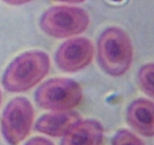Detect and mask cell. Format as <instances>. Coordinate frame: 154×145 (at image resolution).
<instances>
[{"label": "cell", "instance_id": "15", "mask_svg": "<svg viewBox=\"0 0 154 145\" xmlns=\"http://www.w3.org/2000/svg\"><path fill=\"white\" fill-rule=\"evenodd\" d=\"M1 101H2V94H1V92H0V104H1Z\"/></svg>", "mask_w": 154, "mask_h": 145}, {"label": "cell", "instance_id": "13", "mask_svg": "<svg viewBox=\"0 0 154 145\" xmlns=\"http://www.w3.org/2000/svg\"><path fill=\"white\" fill-rule=\"evenodd\" d=\"M2 1L7 4L11 5H20L29 2L32 0H2Z\"/></svg>", "mask_w": 154, "mask_h": 145}, {"label": "cell", "instance_id": "14", "mask_svg": "<svg viewBox=\"0 0 154 145\" xmlns=\"http://www.w3.org/2000/svg\"><path fill=\"white\" fill-rule=\"evenodd\" d=\"M57 2H67V3H81L84 2L85 0H54Z\"/></svg>", "mask_w": 154, "mask_h": 145}, {"label": "cell", "instance_id": "5", "mask_svg": "<svg viewBox=\"0 0 154 145\" xmlns=\"http://www.w3.org/2000/svg\"><path fill=\"white\" fill-rule=\"evenodd\" d=\"M34 110L28 99L17 97L6 106L2 116V131L10 145H17L29 134L34 119Z\"/></svg>", "mask_w": 154, "mask_h": 145}, {"label": "cell", "instance_id": "1", "mask_svg": "<svg viewBox=\"0 0 154 145\" xmlns=\"http://www.w3.org/2000/svg\"><path fill=\"white\" fill-rule=\"evenodd\" d=\"M50 66V57L45 51L32 50L23 53L5 71L3 86L9 92H26L46 76Z\"/></svg>", "mask_w": 154, "mask_h": 145}, {"label": "cell", "instance_id": "6", "mask_svg": "<svg viewBox=\"0 0 154 145\" xmlns=\"http://www.w3.org/2000/svg\"><path fill=\"white\" fill-rule=\"evenodd\" d=\"M94 46L90 39L77 37L62 44L57 50L55 60L60 69L65 72L81 70L92 62Z\"/></svg>", "mask_w": 154, "mask_h": 145}, {"label": "cell", "instance_id": "12", "mask_svg": "<svg viewBox=\"0 0 154 145\" xmlns=\"http://www.w3.org/2000/svg\"><path fill=\"white\" fill-rule=\"evenodd\" d=\"M25 145H54L52 141L43 137H35L30 139Z\"/></svg>", "mask_w": 154, "mask_h": 145}, {"label": "cell", "instance_id": "8", "mask_svg": "<svg viewBox=\"0 0 154 145\" xmlns=\"http://www.w3.org/2000/svg\"><path fill=\"white\" fill-rule=\"evenodd\" d=\"M153 102L146 98L132 101L126 112L128 124L140 134L153 137L154 134Z\"/></svg>", "mask_w": 154, "mask_h": 145}, {"label": "cell", "instance_id": "3", "mask_svg": "<svg viewBox=\"0 0 154 145\" xmlns=\"http://www.w3.org/2000/svg\"><path fill=\"white\" fill-rule=\"evenodd\" d=\"M90 24L86 11L77 7L54 6L42 14L41 29L46 34L57 38L70 37L84 33Z\"/></svg>", "mask_w": 154, "mask_h": 145}, {"label": "cell", "instance_id": "4", "mask_svg": "<svg viewBox=\"0 0 154 145\" xmlns=\"http://www.w3.org/2000/svg\"><path fill=\"white\" fill-rule=\"evenodd\" d=\"M83 92L77 82L67 78H54L44 82L35 92L39 107L52 111H69L81 103Z\"/></svg>", "mask_w": 154, "mask_h": 145}, {"label": "cell", "instance_id": "7", "mask_svg": "<svg viewBox=\"0 0 154 145\" xmlns=\"http://www.w3.org/2000/svg\"><path fill=\"white\" fill-rule=\"evenodd\" d=\"M104 129L96 119H80L62 139L61 145H101Z\"/></svg>", "mask_w": 154, "mask_h": 145}, {"label": "cell", "instance_id": "11", "mask_svg": "<svg viewBox=\"0 0 154 145\" xmlns=\"http://www.w3.org/2000/svg\"><path fill=\"white\" fill-rule=\"evenodd\" d=\"M112 145H145L144 142L129 130L117 131L112 139Z\"/></svg>", "mask_w": 154, "mask_h": 145}, {"label": "cell", "instance_id": "2", "mask_svg": "<svg viewBox=\"0 0 154 145\" xmlns=\"http://www.w3.org/2000/svg\"><path fill=\"white\" fill-rule=\"evenodd\" d=\"M97 51L99 65L111 76L123 75L132 64V42L126 32L119 27H109L102 32L98 40Z\"/></svg>", "mask_w": 154, "mask_h": 145}, {"label": "cell", "instance_id": "9", "mask_svg": "<svg viewBox=\"0 0 154 145\" xmlns=\"http://www.w3.org/2000/svg\"><path fill=\"white\" fill-rule=\"evenodd\" d=\"M81 119L78 113L74 111H54L42 116L36 122V131L51 137L64 136L69 130Z\"/></svg>", "mask_w": 154, "mask_h": 145}, {"label": "cell", "instance_id": "10", "mask_svg": "<svg viewBox=\"0 0 154 145\" xmlns=\"http://www.w3.org/2000/svg\"><path fill=\"white\" fill-rule=\"evenodd\" d=\"M154 65L148 63L143 65L138 72V82L143 92L150 98L153 97Z\"/></svg>", "mask_w": 154, "mask_h": 145}]
</instances>
